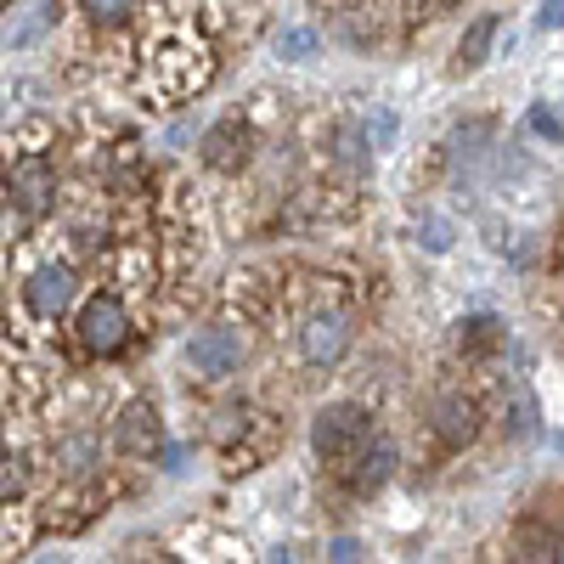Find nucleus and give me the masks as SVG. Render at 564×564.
<instances>
[{"label": "nucleus", "mask_w": 564, "mask_h": 564, "mask_svg": "<svg viewBox=\"0 0 564 564\" xmlns=\"http://www.w3.org/2000/svg\"><path fill=\"white\" fill-rule=\"evenodd\" d=\"M372 441V412L361 401H327L316 417H311V452L327 457V463H345V457H361Z\"/></svg>", "instance_id": "1"}, {"label": "nucleus", "mask_w": 564, "mask_h": 564, "mask_svg": "<svg viewBox=\"0 0 564 564\" xmlns=\"http://www.w3.org/2000/svg\"><path fill=\"white\" fill-rule=\"evenodd\" d=\"M361 135H367V148H372V153H384L390 141H395V113H390V108H372V119H367Z\"/></svg>", "instance_id": "19"}, {"label": "nucleus", "mask_w": 564, "mask_h": 564, "mask_svg": "<svg viewBox=\"0 0 564 564\" xmlns=\"http://www.w3.org/2000/svg\"><path fill=\"white\" fill-rule=\"evenodd\" d=\"M249 153H254V130L238 124V119H226L204 135V164L209 170H238V164H249Z\"/></svg>", "instance_id": "9"}, {"label": "nucleus", "mask_w": 564, "mask_h": 564, "mask_svg": "<svg viewBox=\"0 0 564 564\" xmlns=\"http://www.w3.org/2000/svg\"><path fill=\"white\" fill-rule=\"evenodd\" d=\"M395 463H401V446L390 441V435H372L367 441V452L356 457V468H350V486L367 497V491H379L390 475H395Z\"/></svg>", "instance_id": "10"}, {"label": "nucleus", "mask_w": 564, "mask_h": 564, "mask_svg": "<svg viewBox=\"0 0 564 564\" xmlns=\"http://www.w3.org/2000/svg\"><path fill=\"white\" fill-rule=\"evenodd\" d=\"M430 430H435V441H441L446 452H463V446H475V441H480L486 412H480L475 395L446 390V395H435V406H430Z\"/></svg>", "instance_id": "3"}, {"label": "nucleus", "mask_w": 564, "mask_h": 564, "mask_svg": "<svg viewBox=\"0 0 564 564\" xmlns=\"http://www.w3.org/2000/svg\"><path fill=\"white\" fill-rule=\"evenodd\" d=\"M531 130H536V135H547V141H558V135H564L558 113H547V108H531Z\"/></svg>", "instance_id": "22"}, {"label": "nucleus", "mask_w": 564, "mask_h": 564, "mask_svg": "<svg viewBox=\"0 0 564 564\" xmlns=\"http://www.w3.org/2000/svg\"><path fill=\"white\" fill-rule=\"evenodd\" d=\"M417 243H423V249H430V254H446V249H452V220H441V215H430V220H423V226H417Z\"/></svg>", "instance_id": "20"}, {"label": "nucleus", "mask_w": 564, "mask_h": 564, "mask_svg": "<svg viewBox=\"0 0 564 564\" xmlns=\"http://www.w3.org/2000/svg\"><path fill=\"white\" fill-rule=\"evenodd\" d=\"M316 29H305V23H289V29H276V57L282 63H311L316 57Z\"/></svg>", "instance_id": "14"}, {"label": "nucleus", "mask_w": 564, "mask_h": 564, "mask_svg": "<svg viewBox=\"0 0 564 564\" xmlns=\"http://www.w3.org/2000/svg\"><path fill=\"white\" fill-rule=\"evenodd\" d=\"M85 18L97 23V29H119V23H130V18H135V7H124V0H90Z\"/></svg>", "instance_id": "18"}, {"label": "nucleus", "mask_w": 564, "mask_h": 564, "mask_svg": "<svg viewBox=\"0 0 564 564\" xmlns=\"http://www.w3.org/2000/svg\"><path fill=\"white\" fill-rule=\"evenodd\" d=\"M238 361H243L238 327H204V334L186 339V367H193L198 379H226V372H238Z\"/></svg>", "instance_id": "7"}, {"label": "nucleus", "mask_w": 564, "mask_h": 564, "mask_svg": "<svg viewBox=\"0 0 564 564\" xmlns=\"http://www.w3.org/2000/svg\"><path fill=\"white\" fill-rule=\"evenodd\" d=\"M497 34H502V18H497V12H480L475 23H468L463 40H457V74H475V68L491 57Z\"/></svg>", "instance_id": "12"}, {"label": "nucleus", "mask_w": 564, "mask_h": 564, "mask_svg": "<svg viewBox=\"0 0 564 564\" xmlns=\"http://www.w3.org/2000/svg\"><path fill=\"white\" fill-rule=\"evenodd\" d=\"M52 457H57V475L85 480V475H97V463H102V441L90 435V430H74V435H63L52 446Z\"/></svg>", "instance_id": "11"}, {"label": "nucleus", "mask_w": 564, "mask_h": 564, "mask_svg": "<svg viewBox=\"0 0 564 564\" xmlns=\"http://www.w3.org/2000/svg\"><path fill=\"white\" fill-rule=\"evenodd\" d=\"M164 564H186V558H164Z\"/></svg>", "instance_id": "27"}, {"label": "nucleus", "mask_w": 564, "mask_h": 564, "mask_svg": "<svg viewBox=\"0 0 564 564\" xmlns=\"http://www.w3.org/2000/svg\"><path fill=\"white\" fill-rule=\"evenodd\" d=\"M7 193H12V204H18L23 220H45V215L57 209V170L45 164V159H18Z\"/></svg>", "instance_id": "6"}, {"label": "nucleus", "mask_w": 564, "mask_h": 564, "mask_svg": "<svg viewBox=\"0 0 564 564\" xmlns=\"http://www.w3.org/2000/svg\"><path fill=\"white\" fill-rule=\"evenodd\" d=\"M113 441H119L124 457H153V452L164 446V417H159V406H153V401H130V406L119 412V423H113Z\"/></svg>", "instance_id": "8"}, {"label": "nucleus", "mask_w": 564, "mask_h": 564, "mask_svg": "<svg viewBox=\"0 0 564 564\" xmlns=\"http://www.w3.org/2000/svg\"><path fill=\"white\" fill-rule=\"evenodd\" d=\"M553 553H558L553 536H542V531H525L520 536V564H553Z\"/></svg>", "instance_id": "21"}, {"label": "nucleus", "mask_w": 564, "mask_h": 564, "mask_svg": "<svg viewBox=\"0 0 564 564\" xmlns=\"http://www.w3.org/2000/svg\"><path fill=\"white\" fill-rule=\"evenodd\" d=\"M536 29H564V0H547V7H536Z\"/></svg>", "instance_id": "23"}, {"label": "nucleus", "mask_w": 564, "mask_h": 564, "mask_svg": "<svg viewBox=\"0 0 564 564\" xmlns=\"http://www.w3.org/2000/svg\"><path fill=\"white\" fill-rule=\"evenodd\" d=\"M74 294H79V276H74L68 260H45V265H34L29 282H23V300H29V311H34L40 322H57V316L74 305Z\"/></svg>", "instance_id": "4"}, {"label": "nucleus", "mask_w": 564, "mask_h": 564, "mask_svg": "<svg viewBox=\"0 0 564 564\" xmlns=\"http://www.w3.org/2000/svg\"><path fill=\"white\" fill-rule=\"evenodd\" d=\"M124 339H130V311H124V300H119V294L85 300V311H79V345L97 350V356H113Z\"/></svg>", "instance_id": "5"}, {"label": "nucleus", "mask_w": 564, "mask_h": 564, "mask_svg": "<svg viewBox=\"0 0 564 564\" xmlns=\"http://www.w3.org/2000/svg\"><path fill=\"white\" fill-rule=\"evenodd\" d=\"M486 141H491V119H468L452 130V159H480L486 153Z\"/></svg>", "instance_id": "15"}, {"label": "nucleus", "mask_w": 564, "mask_h": 564, "mask_svg": "<svg viewBox=\"0 0 564 564\" xmlns=\"http://www.w3.org/2000/svg\"><path fill=\"white\" fill-rule=\"evenodd\" d=\"M553 564H564V536H558V553H553Z\"/></svg>", "instance_id": "26"}, {"label": "nucleus", "mask_w": 564, "mask_h": 564, "mask_svg": "<svg viewBox=\"0 0 564 564\" xmlns=\"http://www.w3.org/2000/svg\"><path fill=\"white\" fill-rule=\"evenodd\" d=\"M334 564H356V542H350V536L334 542Z\"/></svg>", "instance_id": "24"}, {"label": "nucleus", "mask_w": 564, "mask_h": 564, "mask_svg": "<svg viewBox=\"0 0 564 564\" xmlns=\"http://www.w3.org/2000/svg\"><path fill=\"white\" fill-rule=\"evenodd\" d=\"M497 345H502V322L497 316H463L457 322V350L463 356H486Z\"/></svg>", "instance_id": "13"}, {"label": "nucleus", "mask_w": 564, "mask_h": 564, "mask_svg": "<svg viewBox=\"0 0 564 564\" xmlns=\"http://www.w3.org/2000/svg\"><path fill=\"white\" fill-rule=\"evenodd\" d=\"M29 491V463L12 457V452H0V502H12Z\"/></svg>", "instance_id": "16"}, {"label": "nucleus", "mask_w": 564, "mask_h": 564, "mask_svg": "<svg viewBox=\"0 0 564 564\" xmlns=\"http://www.w3.org/2000/svg\"><path fill=\"white\" fill-rule=\"evenodd\" d=\"M334 153H339V164L361 170V164H367V135H361L356 124H339V141H334Z\"/></svg>", "instance_id": "17"}, {"label": "nucleus", "mask_w": 564, "mask_h": 564, "mask_svg": "<svg viewBox=\"0 0 564 564\" xmlns=\"http://www.w3.org/2000/svg\"><path fill=\"white\" fill-rule=\"evenodd\" d=\"M350 339H356V322H350V311H339V305H316L305 322H300V361L305 367H339L345 356H350Z\"/></svg>", "instance_id": "2"}, {"label": "nucleus", "mask_w": 564, "mask_h": 564, "mask_svg": "<svg viewBox=\"0 0 564 564\" xmlns=\"http://www.w3.org/2000/svg\"><path fill=\"white\" fill-rule=\"evenodd\" d=\"M271 564H294V553H289V547H276V553H271Z\"/></svg>", "instance_id": "25"}]
</instances>
